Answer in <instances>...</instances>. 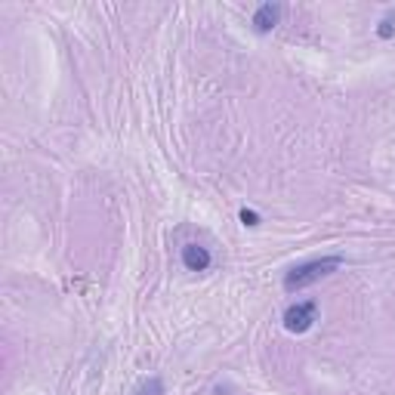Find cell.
<instances>
[{
    "instance_id": "7a4b0ae2",
    "label": "cell",
    "mask_w": 395,
    "mask_h": 395,
    "mask_svg": "<svg viewBox=\"0 0 395 395\" xmlns=\"http://www.w3.org/2000/svg\"><path fill=\"white\" fill-rule=\"evenodd\" d=\"M315 321H318V306H315L312 300H309V302H296V306H291L285 312V327L291 334H306Z\"/></svg>"
},
{
    "instance_id": "52a82bcc",
    "label": "cell",
    "mask_w": 395,
    "mask_h": 395,
    "mask_svg": "<svg viewBox=\"0 0 395 395\" xmlns=\"http://www.w3.org/2000/svg\"><path fill=\"white\" fill-rule=\"evenodd\" d=\"M377 35H380V37H383V41H389V37L395 35V25H392V19H383V22H380Z\"/></svg>"
},
{
    "instance_id": "277c9868",
    "label": "cell",
    "mask_w": 395,
    "mask_h": 395,
    "mask_svg": "<svg viewBox=\"0 0 395 395\" xmlns=\"http://www.w3.org/2000/svg\"><path fill=\"white\" fill-rule=\"evenodd\" d=\"M278 19H281V6H275V3H262L260 10L253 12V25H256V31H260V35L272 31L275 25H278Z\"/></svg>"
},
{
    "instance_id": "5b68a950",
    "label": "cell",
    "mask_w": 395,
    "mask_h": 395,
    "mask_svg": "<svg viewBox=\"0 0 395 395\" xmlns=\"http://www.w3.org/2000/svg\"><path fill=\"white\" fill-rule=\"evenodd\" d=\"M136 395H164V383H161V380H148L146 386L136 389Z\"/></svg>"
},
{
    "instance_id": "3957f363",
    "label": "cell",
    "mask_w": 395,
    "mask_h": 395,
    "mask_svg": "<svg viewBox=\"0 0 395 395\" xmlns=\"http://www.w3.org/2000/svg\"><path fill=\"white\" fill-rule=\"evenodd\" d=\"M182 266L189 272H207L210 269V250L201 244H186L182 247Z\"/></svg>"
},
{
    "instance_id": "6da1fadb",
    "label": "cell",
    "mask_w": 395,
    "mask_h": 395,
    "mask_svg": "<svg viewBox=\"0 0 395 395\" xmlns=\"http://www.w3.org/2000/svg\"><path fill=\"white\" fill-rule=\"evenodd\" d=\"M343 266V256H325V260H309L302 262V266L291 269V272L285 275V291H302V287L315 285V281H321L325 275L337 272V269Z\"/></svg>"
},
{
    "instance_id": "8992f818",
    "label": "cell",
    "mask_w": 395,
    "mask_h": 395,
    "mask_svg": "<svg viewBox=\"0 0 395 395\" xmlns=\"http://www.w3.org/2000/svg\"><path fill=\"white\" fill-rule=\"evenodd\" d=\"M241 222H244V226H250V229H253V226H260V213H256V210H241Z\"/></svg>"
}]
</instances>
